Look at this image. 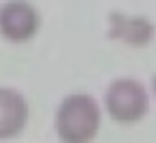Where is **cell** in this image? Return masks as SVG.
<instances>
[{
    "label": "cell",
    "instance_id": "obj_5",
    "mask_svg": "<svg viewBox=\"0 0 156 143\" xmlns=\"http://www.w3.org/2000/svg\"><path fill=\"white\" fill-rule=\"evenodd\" d=\"M109 22H111L109 31L111 39H118L134 47L148 46L153 41L154 27L144 17H128L119 12H112L109 15Z\"/></svg>",
    "mask_w": 156,
    "mask_h": 143
},
{
    "label": "cell",
    "instance_id": "obj_1",
    "mask_svg": "<svg viewBox=\"0 0 156 143\" xmlns=\"http://www.w3.org/2000/svg\"><path fill=\"white\" fill-rule=\"evenodd\" d=\"M101 125L98 103L89 94H71L61 103L55 116V128L61 141L87 143L96 138Z\"/></svg>",
    "mask_w": 156,
    "mask_h": 143
},
{
    "label": "cell",
    "instance_id": "obj_3",
    "mask_svg": "<svg viewBox=\"0 0 156 143\" xmlns=\"http://www.w3.org/2000/svg\"><path fill=\"white\" fill-rule=\"evenodd\" d=\"M41 17L27 0H9L0 7V34L7 41L22 44L37 34Z\"/></svg>",
    "mask_w": 156,
    "mask_h": 143
},
{
    "label": "cell",
    "instance_id": "obj_2",
    "mask_svg": "<svg viewBox=\"0 0 156 143\" xmlns=\"http://www.w3.org/2000/svg\"><path fill=\"white\" fill-rule=\"evenodd\" d=\"M106 108L114 121L131 125L144 118L149 109V96L143 82L136 79H118L106 93Z\"/></svg>",
    "mask_w": 156,
    "mask_h": 143
},
{
    "label": "cell",
    "instance_id": "obj_4",
    "mask_svg": "<svg viewBox=\"0 0 156 143\" xmlns=\"http://www.w3.org/2000/svg\"><path fill=\"white\" fill-rule=\"evenodd\" d=\"M29 119V106L15 89L0 88V140L20 135Z\"/></svg>",
    "mask_w": 156,
    "mask_h": 143
}]
</instances>
